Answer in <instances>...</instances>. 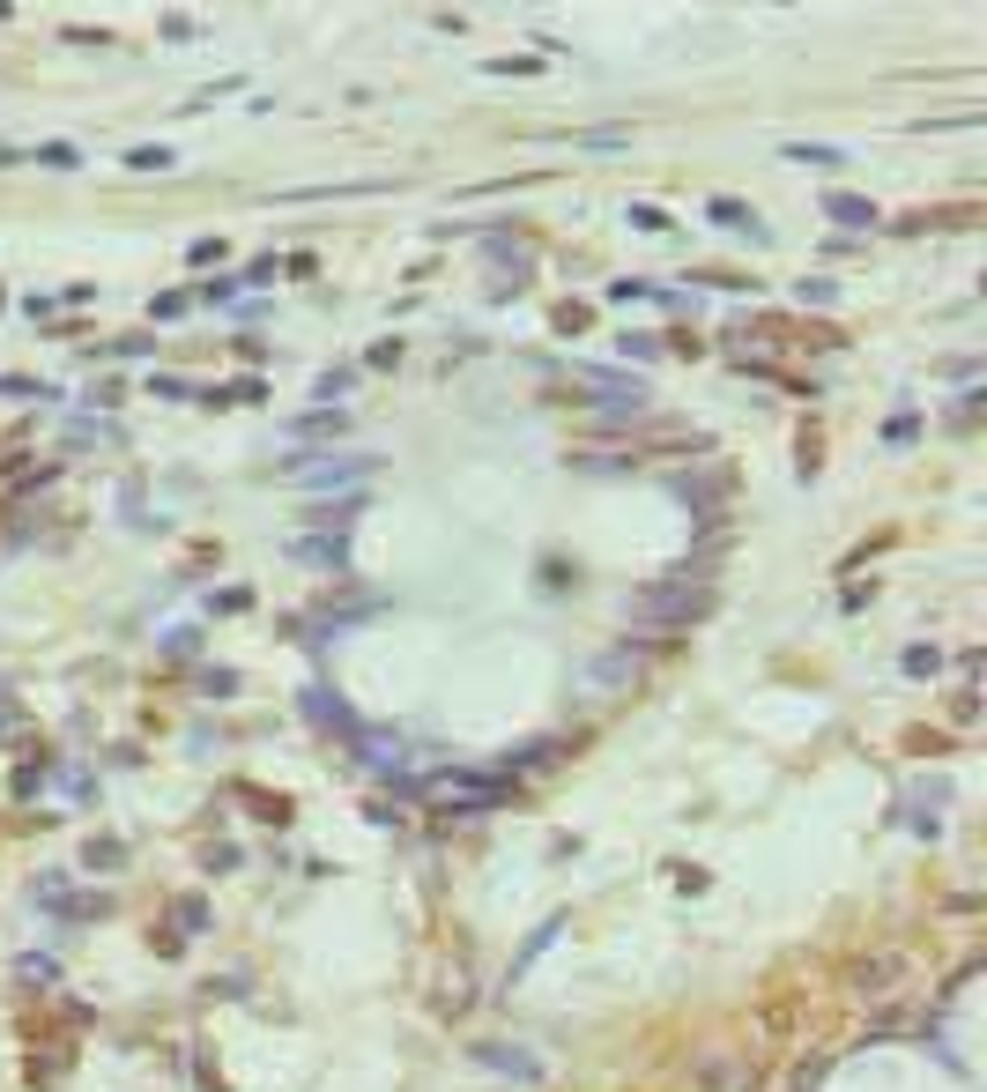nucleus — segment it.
Wrapping results in <instances>:
<instances>
[{"instance_id":"nucleus-3","label":"nucleus","mask_w":987,"mask_h":1092,"mask_svg":"<svg viewBox=\"0 0 987 1092\" xmlns=\"http://www.w3.org/2000/svg\"><path fill=\"white\" fill-rule=\"evenodd\" d=\"M297 557H305V565H342L349 543H342V536H297Z\"/></svg>"},{"instance_id":"nucleus-11","label":"nucleus","mask_w":987,"mask_h":1092,"mask_svg":"<svg viewBox=\"0 0 987 1092\" xmlns=\"http://www.w3.org/2000/svg\"><path fill=\"white\" fill-rule=\"evenodd\" d=\"M365 365H371V372H394V365H402V342H371Z\"/></svg>"},{"instance_id":"nucleus-15","label":"nucleus","mask_w":987,"mask_h":1092,"mask_svg":"<svg viewBox=\"0 0 987 1092\" xmlns=\"http://www.w3.org/2000/svg\"><path fill=\"white\" fill-rule=\"evenodd\" d=\"M587 328V305H557V335H579Z\"/></svg>"},{"instance_id":"nucleus-6","label":"nucleus","mask_w":987,"mask_h":1092,"mask_svg":"<svg viewBox=\"0 0 987 1092\" xmlns=\"http://www.w3.org/2000/svg\"><path fill=\"white\" fill-rule=\"evenodd\" d=\"M705 216H713L720 231H750V238H765V223H757V216L742 209V201H713V209H705Z\"/></svg>"},{"instance_id":"nucleus-2","label":"nucleus","mask_w":987,"mask_h":1092,"mask_svg":"<svg viewBox=\"0 0 987 1092\" xmlns=\"http://www.w3.org/2000/svg\"><path fill=\"white\" fill-rule=\"evenodd\" d=\"M371 468H379L371 454H349V462H320V468H305V483H312V491H328V483H365Z\"/></svg>"},{"instance_id":"nucleus-14","label":"nucleus","mask_w":987,"mask_h":1092,"mask_svg":"<svg viewBox=\"0 0 987 1092\" xmlns=\"http://www.w3.org/2000/svg\"><path fill=\"white\" fill-rule=\"evenodd\" d=\"M587 149H624V126H594V134H579Z\"/></svg>"},{"instance_id":"nucleus-13","label":"nucleus","mask_w":987,"mask_h":1092,"mask_svg":"<svg viewBox=\"0 0 987 1092\" xmlns=\"http://www.w3.org/2000/svg\"><path fill=\"white\" fill-rule=\"evenodd\" d=\"M349 387H357V372H328V379H320V387H312V394H320V402H342Z\"/></svg>"},{"instance_id":"nucleus-1","label":"nucleus","mask_w":987,"mask_h":1092,"mask_svg":"<svg viewBox=\"0 0 987 1092\" xmlns=\"http://www.w3.org/2000/svg\"><path fill=\"white\" fill-rule=\"evenodd\" d=\"M579 379H587V402H602V409H639L646 402L639 379H617V372H579Z\"/></svg>"},{"instance_id":"nucleus-12","label":"nucleus","mask_w":987,"mask_h":1092,"mask_svg":"<svg viewBox=\"0 0 987 1092\" xmlns=\"http://www.w3.org/2000/svg\"><path fill=\"white\" fill-rule=\"evenodd\" d=\"M126 164H134V171H164L171 149H164V142H157V149H126Z\"/></svg>"},{"instance_id":"nucleus-10","label":"nucleus","mask_w":987,"mask_h":1092,"mask_svg":"<svg viewBox=\"0 0 987 1092\" xmlns=\"http://www.w3.org/2000/svg\"><path fill=\"white\" fill-rule=\"evenodd\" d=\"M936 670H943L936 647H905V676H936Z\"/></svg>"},{"instance_id":"nucleus-4","label":"nucleus","mask_w":987,"mask_h":1092,"mask_svg":"<svg viewBox=\"0 0 987 1092\" xmlns=\"http://www.w3.org/2000/svg\"><path fill=\"white\" fill-rule=\"evenodd\" d=\"M476 1055H483L491 1070H513V1078H528V1085L542 1078V1063H535V1055H520V1048H476Z\"/></svg>"},{"instance_id":"nucleus-8","label":"nucleus","mask_w":987,"mask_h":1092,"mask_svg":"<svg viewBox=\"0 0 987 1092\" xmlns=\"http://www.w3.org/2000/svg\"><path fill=\"white\" fill-rule=\"evenodd\" d=\"M794 164H847V149H817V142H787Z\"/></svg>"},{"instance_id":"nucleus-5","label":"nucleus","mask_w":987,"mask_h":1092,"mask_svg":"<svg viewBox=\"0 0 987 1092\" xmlns=\"http://www.w3.org/2000/svg\"><path fill=\"white\" fill-rule=\"evenodd\" d=\"M824 209H831V223H876V201H862V194H824Z\"/></svg>"},{"instance_id":"nucleus-9","label":"nucleus","mask_w":987,"mask_h":1092,"mask_svg":"<svg viewBox=\"0 0 987 1092\" xmlns=\"http://www.w3.org/2000/svg\"><path fill=\"white\" fill-rule=\"evenodd\" d=\"M194 305V291H164V297H149V320H178Z\"/></svg>"},{"instance_id":"nucleus-7","label":"nucleus","mask_w":987,"mask_h":1092,"mask_svg":"<svg viewBox=\"0 0 987 1092\" xmlns=\"http://www.w3.org/2000/svg\"><path fill=\"white\" fill-rule=\"evenodd\" d=\"M713 491H720V476H699V483H691V476H676V499H683V505H713Z\"/></svg>"}]
</instances>
